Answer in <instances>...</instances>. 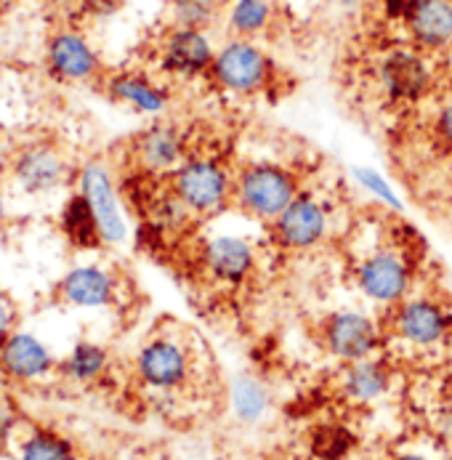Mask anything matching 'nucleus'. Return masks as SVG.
<instances>
[{
	"instance_id": "f257e3e1",
	"label": "nucleus",
	"mask_w": 452,
	"mask_h": 460,
	"mask_svg": "<svg viewBox=\"0 0 452 460\" xmlns=\"http://www.w3.org/2000/svg\"><path fill=\"white\" fill-rule=\"evenodd\" d=\"M210 75L221 88L232 93H256L266 88L271 65L256 43H251L248 38H237L216 51Z\"/></svg>"
},
{
	"instance_id": "f03ea898",
	"label": "nucleus",
	"mask_w": 452,
	"mask_h": 460,
	"mask_svg": "<svg viewBox=\"0 0 452 460\" xmlns=\"http://www.w3.org/2000/svg\"><path fill=\"white\" fill-rule=\"evenodd\" d=\"M173 195L197 216L216 213L229 198V176L216 160H184V165L173 173Z\"/></svg>"
},
{
	"instance_id": "7ed1b4c3",
	"label": "nucleus",
	"mask_w": 452,
	"mask_h": 460,
	"mask_svg": "<svg viewBox=\"0 0 452 460\" xmlns=\"http://www.w3.org/2000/svg\"><path fill=\"white\" fill-rule=\"evenodd\" d=\"M240 202L256 218H277L296 195V179L279 165H251L237 184Z\"/></svg>"
},
{
	"instance_id": "20e7f679",
	"label": "nucleus",
	"mask_w": 452,
	"mask_h": 460,
	"mask_svg": "<svg viewBox=\"0 0 452 460\" xmlns=\"http://www.w3.org/2000/svg\"><path fill=\"white\" fill-rule=\"evenodd\" d=\"M136 370L149 389L173 392L187 384L192 373V357L176 338L157 335L141 346L136 357Z\"/></svg>"
},
{
	"instance_id": "39448f33",
	"label": "nucleus",
	"mask_w": 452,
	"mask_h": 460,
	"mask_svg": "<svg viewBox=\"0 0 452 460\" xmlns=\"http://www.w3.org/2000/svg\"><path fill=\"white\" fill-rule=\"evenodd\" d=\"M80 195L91 205V213L96 218L102 240L110 245L123 243L129 234L126 213H123V205L115 192L112 176L107 173V168L102 163H91L80 171Z\"/></svg>"
},
{
	"instance_id": "423d86ee",
	"label": "nucleus",
	"mask_w": 452,
	"mask_h": 460,
	"mask_svg": "<svg viewBox=\"0 0 452 460\" xmlns=\"http://www.w3.org/2000/svg\"><path fill=\"white\" fill-rule=\"evenodd\" d=\"M324 346L343 362L373 357L378 349V328L370 317L357 312L332 314L324 325Z\"/></svg>"
},
{
	"instance_id": "0eeeda50",
	"label": "nucleus",
	"mask_w": 452,
	"mask_h": 460,
	"mask_svg": "<svg viewBox=\"0 0 452 460\" xmlns=\"http://www.w3.org/2000/svg\"><path fill=\"white\" fill-rule=\"evenodd\" d=\"M69 176L62 155L43 144H30L13 157V179L30 195H46L59 190Z\"/></svg>"
},
{
	"instance_id": "6e6552de",
	"label": "nucleus",
	"mask_w": 452,
	"mask_h": 460,
	"mask_svg": "<svg viewBox=\"0 0 452 460\" xmlns=\"http://www.w3.org/2000/svg\"><path fill=\"white\" fill-rule=\"evenodd\" d=\"M216 59V51L205 35V30H187V27H176L160 51V65L165 72L176 75V77H197L210 72Z\"/></svg>"
},
{
	"instance_id": "1a4fd4ad",
	"label": "nucleus",
	"mask_w": 452,
	"mask_h": 460,
	"mask_svg": "<svg viewBox=\"0 0 452 460\" xmlns=\"http://www.w3.org/2000/svg\"><path fill=\"white\" fill-rule=\"evenodd\" d=\"M357 279L368 298L381 301V304H396L404 298L410 288V266L402 256L391 251H381L362 261Z\"/></svg>"
},
{
	"instance_id": "9d476101",
	"label": "nucleus",
	"mask_w": 452,
	"mask_h": 460,
	"mask_svg": "<svg viewBox=\"0 0 452 460\" xmlns=\"http://www.w3.org/2000/svg\"><path fill=\"white\" fill-rule=\"evenodd\" d=\"M402 19L421 49L442 51L452 46V0H410Z\"/></svg>"
},
{
	"instance_id": "9b49d317",
	"label": "nucleus",
	"mask_w": 452,
	"mask_h": 460,
	"mask_svg": "<svg viewBox=\"0 0 452 460\" xmlns=\"http://www.w3.org/2000/svg\"><path fill=\"white\" fill-rule=\"evenodd\" d=\"M396 332L421 349L437 346L448 338L450 332V314L429 298H415L399 306L396 314Z\"/></svg>"
},
{
	"instance_id": "f8f14e48",
	"label": "nucleus",
	"mask_w": 452,
	"mask_h": 460,
	"mask_svg": "<svg viewBox=\"0 0 452 460\" xmlns=\"http://www.w3.org/2000/svg\"><path fill=\"white\" fill-rule=\"evenodd\" d=\"M136 163L146 173H176L184 165L187 144L179 128L173 126H152L133 141Z\"/></svg>"
},
{
	"instance_id": "ddd939ff",
	"label": "nucleus",
	"mask_w": 452,
	"mask_h": 460,
	"mask_svg": "<svg viewBox=\"0 0 452 460\" xmlns=\"http://www.w3.org/2000/svg\"><path fill=\"white\" fill-rule=\"evenodd\" d=\"M277 237L288 248H312L327 232V213L312 198H296L277 218Z\"/></svg>"
},
{
	"instance_id": "4468645a",
	"label": "nucleus",
	"mask_w": 452,
	"mask_h": 460,
	"mask_svg": "<svg viewBox=\"0 0 452 460\" xmlns=\"http://www.w3.org/2000/svg\"><path fill=\"white\" fill-rule=\"evenodd\" d=\"M57 293L62 301L72 304V306L102 309V306L115 304L118 279L102 266H75L72 271H66Z\"/></svg>"
},
{
	"instance_id": "2eb2a0df",
	"label": "nucleus",
	"mask_w": 452,
	"mask_h": 460,
	"mask_svg": "<svg viewBox=\"0 0 452 460\" xmlns=\"http://www.w3.org/2000/svg\"><path fill=\"white\" fill-rule=\"evenodd\" d=\"M0 367L16 381H38L54 370V357L30 332H11L0 346Z\"/></svg>"
},
{
	"instance_id": "dca6fc26",
	"label": "nucleus",
	"mask_w": 452,
	"mask_h": 460,
	"mask_svg": "<svg viewBox=\"0 0 452 460\" xmlns=\"http://www.w3.org/2000/svg\"><path fill=\"white\" fill-rule=\"evenodd\" d=\"M381 83L394 102H415L431 83V72L421 54L396 49L381 65Z\"/></svg>"
},
{
	"instance_id": "f3484780",
	"label": "nucleus",
	"mask_w": 452,
	"mask_h": 460,
	"mask_svg": "<svg viewBox=\"0 0 452 460\" xmlns=\"http://www.w3.org/2000/svg\"><path fill=\"white\" fill-rule=\"evenodd\" d=\"M49 69L65 83H83L99 72V57L77 32H59L49 43Z\"/></svg>"
},
{
	"instance_id": "a211bd4d",
	"label": "nucleus",
	"mask_w": 452,
	"mask_h": 460,
	"mask_svg": "<svg viewBox=\"0 0 452 460\" xmlns=\"http://www.w3.org/2000/svg\"><path fill=\"white\" fill-rule=\"evenodd\" d=\"M205 269L221 279V282H243L251 271H253V248L243 240V237H232V234H224V237H216L205 245Z\"/></svg>"
},
{
	"instance_id": "6ab92c4d",
	"label": "nucleus",
	"mask_w": 452,
	"mask_h": 460,
	"mask_svg": "<svg viewBox=\"0 0 452 460\" xmlns=\"http://www.w3.org/2000/svg\"><path fill=\"white\" fill-rule=\"evenodd\" d=\"M110 96L144 115H160L168 107V91L138 72H120L107 85Z\"/></svg>"
},
{
	"instance_id": "aec40b11",
	"label": "nucleus",
	"mask_w": 452,
	"mask_h": 460,
	"mask_svg": "<svg viewBox=\"0 0 452 460\" xmlns=\"http://www.w3.org/2000/svg\"><path fill=\"white\" fill-rule=\"evenodd\" d=\"M388 378H391L388 367L381 359L365 357V359L349 362L341 378V389L351 402H376L388 392Z\"/></svg>"
},
{
	"instance_id": "412c9836",
	"label": "nucleus",
	"mask_w": 452,
	"mask_h": 460,
	"mask_svg": "<svg viewBox=\"0 0 452 460\" xmlns=\"http://www.w3.org/2000/svg\"><path fill=\"white\" fill-rule=\"evenodd\" d=\"M59 226H62L66 240L77 248H96L99 243H104L99 234V226H96V218L91 213V205L80 192L65 202L62 216H59Z\"/></svg>"
},
{
	"instance_id": "4be33fe9",
	"label": "nucleus",
	"mask_w": 452,
	"mask_h": 460,
	"mask_svg": "<svg viewBox=\"0 0 452 460\" xmlns=\"http://www.w3.org/2000/svg\"><path fill=\"white\" fill-rule=\"evenodd\" d=\"M110 365V357L107 351L99 346V343H91V341H80L62 362V373H65L69 381H77V384H91L96 378L104 376Z\"/></svg>"
},
{
	"instance_id": "5701e85b",
	"label": "nucleus",
	"mask_w": 452,
	"mask_h": 460,
	"mask_svg": "<svg viewBox=\"0 0 452 460\" xmlns=\"http://www.w3.org/2000/svg\"><path fill=\"white\" fill-rule=\"evenodd\" d=\"M19 460H77V453L62 434L38 429L22 442Z\"/></svg>"
},
{
	"instance_id": "b1692460",
	"label": "nucleus",
	"mask_w": 452,
	"mask_h": 460,
	"mask_svg": "<svg viewBox=\"0 0 452 460\" xmlns=\"http://www.w3.org/2000/svg\"><path fill=\"white\" fill-rule=\"evenodd\" d=\"M271 22L269 0H235L229 8V24L240 38H256Z\"/></svg>"
},
{
	"instance_id": "393cba45",
	"label": "nucleus",
	"mask_w": 452,
	"mask_h": 460,
	"mask_svg": "<svg viewBox=\"0 0 452 460\" xmlns=\"http://www.w3.org/2000/svg\"><path fill=\"white\" fill-rule=\"evenodd\" d=\"M218 0H171V16L176 27L208 30L218 19Z\"/></svg>"
},
{
	"instance_id": "a878e982",
	"label": "nucleus",
	"mask_w": 452,
	"mask_h": 460,
	"mask_svg": "<svg viewBox=\"0 0 452 460\" xmlns=\"http://www.w3.org/2000/svg\"><path fill=\"white\" fill-rule=\"evenodd\" d=\"M232 402H235V412L240 415V420L256 423L263 418V412L269 407V394L256 378L245 376L235 384V399Z\"/></svg>"
},
{
	"instance_id": "bb28decb",
	"label": "nucleus",
	"mask_w": 452,
	"mask_h": 460,
	"mask_svg": "<svg viewBox=\"0 0 452 460\" xmlns=\"http://www.w3.org/2000/svg\"><path fill=\"white\" fill-rule=\"evenodd\" d=\"M359 179H362V184H368L373 192H378L381 198L388 199L391 205H396V198H394V192L388 190V184H384L376 173H370V171H365V173H359Z\"/></svg>"
},
{
	"instance_id": "cd10ccee",
	"label": "nucleus",
	"mask_w": 452,
	"mask_h": 460,
	"mask_svg": "<svg viewBox=\"0 0 452 460\" xmlns=\"http://www.w3.org/2000/svg\"><path fill=\"white\" fill-rule=\"evenodd\" d=\"M13 309L5 298H0V346L5 343V338L13 332Z\"/></svg>"
},
{
	"instance_id": "c85d7f7f",
	"label": "nucleus",
	"mask_w": 452,
	"mask_h": 460,
	"mask_svg": "<svg viewBox=\"0 0 452 460\" xmlns=\"http://www.w3.org/2000/svg\"><path fill=\"white\" fill-rule=\"evenodd\" d=\"M439 133H442V138L452 146V102L445 104V110L439 112Z\"/></svg>"
},
{
	"instance_id": "c756f323",
	"label": "nucleus",
	"mask_w": 452,
	"mask_h": 460,
	"mask_svg": "<svg viewBox=\"0 0 452 460\" xmlns=\"http://www.w3.org/2000/svg\"><path fill=\"white\" fill-rule=\"evenodd\" d=\"M11 431H13V415L0 407V445L11 437Z\"/></svg>"
},
{
	"instance_id": "7c9ffc66",
	"label": "nucleus",
	"mask_w": 452,
	"mask_h": 460,
	"mask_svg": "<svg viewBox=\"0 0 452 460\" xmlns=\"http://www.w3.org/2000/svg\"><path fill=\"white\" fill-rule=\"evenodd\" d=\"M5 221V199H3V192H0V226Z\"/></svg>"
},
{
	"instance_id": "2f4dec72",
	"label": "nucleus",
	"mask_w": 452,
	"mask_h": 460,
	"mask_svg": "<svg viewBox=\"0 0 452 460\" xmlns=\"http://www.w3.org/2000/svg\"><path fill=\"white\" fill-rule=\"evenodd\" d=\"M394 460H426L423 456H412V453H407V456H399V458Z\"/></svg>"
},
{
	"instance_id": "473e14b6",
	"label": "nucleus",
	"mask_w": 452,
	"mask_h": 460,
	"mask_svg": "<svg viewBox=\"0 0 452 460\" xmlns=\"http://www.w3.org/2000/svg\"><path fill=\"white\" fill-rule=\"evenodd\" d=\"M335 3H338V5H357L359 0H335Z\"/></svg>"
},
{
	"instance_id": "72a5a7b5",
	"label": "nucleus",
	"mask_w": 452,
	"mask_h": 460,
	"mask_svg": "<svg viewBox=\"0 0 452 460\" xmlns=\"http://www.w3.org/2000/svg\"><path fill=\"white\" fill-rule=\"evenodd\" d=\"M218 3H221V5H224V3H232V0H218Z\"/></svg>"
}]
</instances>
